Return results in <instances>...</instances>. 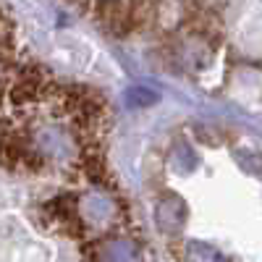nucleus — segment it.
Instances as JSON below:
<instances>
[{"instance_id":"1","label":"nucleus","mask_w":262,"mask_h":262,"mask_svg":"<svg viewBox=\"0 0 262 262\" xmlns=\"http://www.w3.org/2000/svg\"><path fill=\"white\" fill-rule=\"evenodd\" d=\"M95 18L113 37H128L131 34L126 0H95Z\"/></svg>"},{"instance_id":"2","label":"nucleus","mask_w":262,"mask_h":262,"mask_svg":"<svg viewBox=\"0 0 262 262\" xmlns=\"http://www.w3.org/2000/svg\"><path fill=\"white\" fill-rule=\"evenodd\" d=\"M76 212H79V194H74V191L58 194V196H53V200L45 205V215L50 217L55 226H60L63 221H69V217L76 215Z\"/></svg>"},{"instance_id":"3","label":"nucleus","mask_w":262,"mask_h":262,"mask_svg":"<svg viewBox=\"0 0 262 262\" xmlns=\"http://www.w3.org/2000/svg\"><path fill=\"white\" fill-rule=\"evenodd\" d=\"M39 81H32L27 76H18L13 84H11V90H8V100L16 105V107H27L32 102H39Z\"/></svg>"},{"instance_id":"4","label":"nucleus","mask_w":262,"mask_h":262,"mask_svg":"<svg viewBox=\"0 0 262 262\" xmlns=\"http://www.w3.org/2000/svg\"><path fill=\"white\" fill-rule=\"evenodd\" d=\"M0 69H3V71L16 69V42H13V32H0Z\"/></svg>"},{"instance_id":"5","label":"nucleus","mask_w":262,"mask_h":262,"mask_svg":"<svg viewBox=\"0 0 262 262\" xmlns=\"http://www.w3.org/2000/svg\"><path fill=\"white\" fill-rule=\"evenodd\" d=\"M0 105H3V86H0Z\"/></svg>"}]
</instances>
